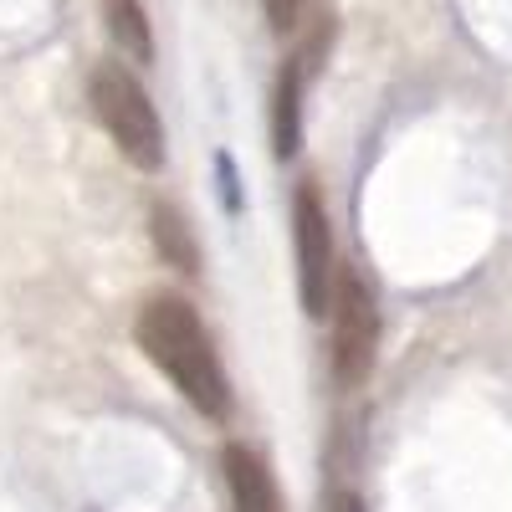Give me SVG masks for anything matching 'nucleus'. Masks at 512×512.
Segmentation results:
<instances>
[{
	"label": "nucleus",
	"mask_w": 512,
	"mask_h": 512,
	"mask_svg": "<svg viewBox=\"0 0 512 512\" xmlns=\"http://www.w3.org/2000/svg\"><path fill=\"white\" fill-rule=\"evenodd\" d=\"M328 318H333V349H328L333 384L338 390H359L379 359V297L359 267H338Z\"/></svg>",
	"instance_id": "3"
},
{
	"label": "nucleus",
	"mask_w": 512,
	"mask_h": 512,
	"mask_svg": "<svg viewBox=\"0 0 512 512\" xmlns=\"http://www.w3.org/2000/svg\"><path fill=\"white\" fill-rule=\"evenodd\" d=\"M303 6H308V0H262L267 26H272L277 36H287V31H297V26H303Z\"/></svg>",
	"instance_id": "10"
},
{
	"label": "nucleus",
	"mask_w": 512,
	"mask_h": 512,
	"mask_svg": "<svg viewBox=\"0 0 512 512\" xmlns=\"http://www.w3.org/2000/svg\"><path fill=\"white\" fill-rule=\"evenodd\" d=\"M226 466V492H231V512H282V492L267 472V461L256 456L246 441H231L221 451Z\"/></svg>",
	"instance_id": "5"
},
{
	"label": "nucleus",
	"mask_w": 512,
	"mask_h": 512,
	"mask_svg": "<svg viewBox=\"0 0 512 512\" xmlns=\"http://www.w3.org/2000/svg\"><path fill=\"white\" fill-rule=\"evenodd\" d=\"M216 190H221L226 216H241L246 195H241V175H236V159H231V154H216Z\"/></svg>",
	"instance_id": "9"
},
{
	"label": "nucleus",
	"mask_w": 512,
	"mask_h": 512,
	"mask_svg": "<svg viewBox=\"0 0 512 512\" xmlns=\"http://www.w3.org/2000/svg\"><path fill=\"white\" fill-rule=\"evenodd\" d=\"M308 67L287 57L277 82H272V154L287 164L297 159V149H303V93H308Z\"/></svg>",
	"instance_id": "6"
},
{
	"label": "nucleus",
	"mask_w": 512,
	"mask_h": 512,
	"mask_svg": "<svg viewBox=\"0 0 512 512\" xmlns=\"http://www.w3.org/2000/svg\"><path fill=\"white\" fill-rule=\"evenodd\" d=\"M134 338H139L144 359L175 384L205 420H216V425L231 420V379H226V364L216 354V338H210V328L195 313L190 297H180V292L144 297V308L134 318Z\"/></svg>",
	"instance_id": "1"
},
{
	"label": "nucleus",
	"mask_w": 512,
	"mask_h": 512,
	"mask_svg": "<svg viewBox=\"0 0 512 512\" xmlns=\"http://www.w3.org/2000/svg\"><path fill=\"white\" fill-rule=\"evenodd\" d=\"M103 26H108V41L123 52V62L134 67L154 62V26H149L144 0H103Z\"/></svg>",
	"instance_id": "8"
},
{
	"label": "nucleus",
	"mask_w": 512,
	"mask_h": 512,
	"mask_svg": "<svg viewBox=\"0 0 512 512\" xmlns=\"http://www.w3.org/2000/svg\"><path fill=\"white\" fill-rule=\"evenodd\" d=\"M292 241H297V297H303V313L323 323L333 303L338 262H333V221L313 180H303L292 195Z\"/></svg>",
	"instance_id": "4"
},
{
	"label": "nucleus",
	"mask_w": 512,
	"mask_h": 512,
	"mask_svg": "<svg viewBox=\"0 0 512 512\" xmlns=\"http://www.w3.org/2000/svg\"><path fill=\"white\" fill-rule=\"evenodd\" d=\"M149 241L159 251V262L175 267L180 277H195L200 272V236H195L190 216H185L175 200H154L149 205Z\"/></svg>",
	"instance_id": "7"
},
{
	"label": "nucleus",
	"mask_w": 512,
	"mask_h": 512,
	"mask_svg": "<svg viewBox=\"0 0 512 512\" xmlns=\"http://www.w3.org/2000/svg\"><path fill=\"white\" fill-rule=\"evenodd\" d=\"M323 512H369V507H364V497H359V492L338 487V492L328 497V507H323Z\"/></svg>",
	"instance_id": "11"
},
{
	"label": "nucleus",
	"mask_w": 512,
	"mask_h": 512,
	"mask_svg": "<svg viewBox=\"0 0 512 512\" xmlns=\"http://www.w3.org/2000/svg\"><path fill=\"white\" fill-rule=\"evenodd\" d=\"M88 103L103 123V134L113 139V149L139 169V175H159L164 169V123L159 108L149 98V88L128 72L123 62H98L88 77Z\"/></svg>",
	"instance_id": "2"
}]
</instances>
